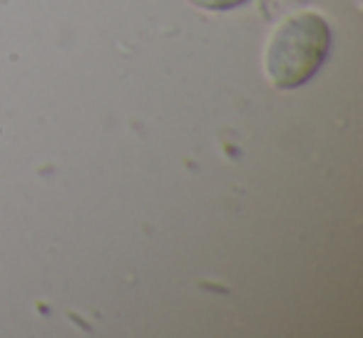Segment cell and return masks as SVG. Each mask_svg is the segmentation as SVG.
<instances>
[{"label": "cell", "instance_id": "7a4b0ae2", "mask_svg": "<svg viewBox=\"0 0 363 338\" xmlns=\"http://www.w3.org/2000/svg\"><path fill=\"white\" fill-rule=\"evenodd\" d=\"M194 8H202V11L222 13V11H234V8L244 6L247 0H189Z\"/></svg>", "mask_w": 363, "mask_h": 338}, {"label": "cell", "instance_id": "6da1fadb", "mask_svg": "<svg viewBox=\"0 0 363 338\" xmlns=\"http://www.w3.org/2000/svg\"><path fill=\"white\" fill-rule=\"evenodd\" d=\"M331 26L316 11H298L272 28L262 50V72L277 90H298L323 67Z\"/></svg>", "mask_w": 363, "mask_h": 338}]
</instances>
